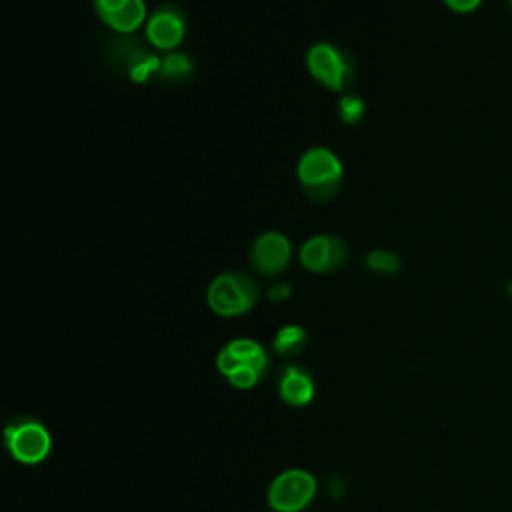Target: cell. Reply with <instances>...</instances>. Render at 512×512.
<instances>
[{
	"label": "cell",
	"instance_id": "obj_1",
	"mask_svg": "<svg viewBox=\"0 0 512 512\" xmlns=\"http://www.w3.org/2000/svg\"><path fill=\"white\" fill-rule=\"evenodd\" d=\"M296 180L306 198L324 204L338 196L344 184V164L334 150L312 146L298 158Z\"/></svg>",
	"mask_w": 512,
	"mask_h": 512
},
{
	"label": "cell",
	"instance_id": "obj_2",
	"mask_svg": "<svg viewBox=\"0 0 512 512\" xmlns=\"http://www.w3.org/2000/svg\"><path fill=\"white\" fill-rule=\"evenodd\" d=\"M260 298L256 280L244 270H228L212 278L206 290L208 308L222 318H236L250 312Z\"/></svg>",
	"mask_w": 512,
	"mask_h": 512
},
{
	"label": "cell",
	"instance_id": "obj_3",
	"mask_svg": "<svg viewBox=\"0 0 512 512\" xmlns=\"http://www.w3.org/2000/svg\"><path fill=\"white\" fill-rule=\"evenodd\" d=\"M308 74L324 88L344 94L356 78L354 58L334 42H314L304 56Z\"/></svg>",
	"mask_w": 512,
	"mask_h": 512
},
{
	"label": "cell",
	"instance_id": "obj_4",
	"mask_svg": "<svg viewBox=\"0 0 512 512\" xmlns=\"http://www.w3.org/2000/svg\"><path fill=\"white\" fill-rule=\"evenodd\" d=\"M4 444L16 462L40 464L50 454L52 436L34 416L18 414L4 426Z\"/></svg>",
	"mask_w": 512,
	"mask_h": 512
},
{
	"label": "cell",
	"instance_id": "obj_5",
	"mask_svg": "<svg viewBox=\"0 0 512 512\" xmlns=\"http://www.w3.org/2000/svg\"><path fill=\"white\" fill-rule=\"evenodd\" d=\"M316 490L318 482L310 472L290 468L272 480L268 488V506L274 512H302L314 500Z\"/></svg>",
	"mask_w": 512,
	"mask_h": 512
},
{
	"label": "cell",
	"instance_id": "obj_6",
	"mask_svg": "<svg viewBox=\"0 0 512 512\" xmlns=\"http://www.w3.org/2000/svg\"><path fill=\"white\" fill-rule=\"evenodd\" d=\"M296 256L304 270L312 274H330L348 264L350 248L336 234H314L300 244Z\"/></svg>",
	"mask_w": 512,
	"mask_h": 512
},
{
	"label": "cell",
	"instance_id": "obj_7",
	"mask_svg": "<svg viewBox=\"0 0 512 512\" xmlns=\"http://www.w3.org/2000/svg\"><path fill=\"white\" fill-rule=\"evenodd\" d=\"M188 32L186 12L178 4L156 6L144 24L146 42L160 52H174L184 42Z\"/></svg>",
	"mask_w": 512,
	"mask_h": 512
},
{
	"label": "cell",
	"instance_id": "obj_8",
	"mask_svg": "<svg viewBox=\"0 0 512 512\" xmlns=\"http://www.w3.org/2000/svg\"><path fill=\"white\" fill-rule=\"evenodd\" d=\"M294 246L292 240L280 230L260 232L248 250L250 268L266 278L280 276L292 262Z\"/></svg>",
	"mask_w": 512,
	"mask_h": 512
},
{
	"label": "cell",
	"instance_id": "obj_9",
	"mask_svg": "<svg viewBox=\"0 0 512 512\" xmlns=\"http://www.w3.org/2000/svg\"><path fill=\"white\" fill-rule=\"evenodd\" d=\"M242 366H250L262 378H266L270 368H272V356H270V352L260 342H256L252 338L230 340L218 352L216 368H218L220 374H224L228 378L232 372H236Z\"/></svg>",
	"mask_w": 512,
	"mask_h": 512
},
{
	"label": "cell",
	"instance_id": "obj_10",
	"mask_svg": "<svg viewBox=\"0 0 512 512\" xmlns=\"http://www.w3.org/2000/svg\"><path fill=\"white\" fill-rule=\"evenodd\" d=\"M94 12L102 24L116 34H134L148 20L146 0H92Z\"/></svg>",
	"mask_w": 512,
	"mask_h": 512
},
{
	"label": "cell",
	"instance_id": "obj_11",
	"mask_svg": "<svg viewBox=\"0 0 512 512\" xmlns=\"http://www.w3.org/2000/svg\"><path fill=\"white\" fill-rule=\"evenodd\" d=\"M314 378L300 364H286L278 374V394L290 406H304L314 398Z\"/></svg>",
	"mask_w": 512,
	"mask_h": 512
},
{
	"label": "cell",
	"instance_id": "obj_12",
	"mask_svg": "<svg viewBox=\"0 0 512 512\" xmlns=\"http://www.w3.org/2000/svg\"><path fill=\"white\" fill-rule=\"evenodd\" d=\"M194 74V60L184 54V52H166L160 60V72H158V80L164 84H184L186 80H190Z\"/></svg>",
	"mask_w": 512,
	"mask_h": 512
},
{
	"label": "cell",
	"instance_id": "obj_13",
	"mask_svg": "<svg viewBox=\"0 0 512 512\" xmlns=\"http://www.w3.org/2000/svg\"><path fill=\"white\" fill-rule=\"evenodd\" d=\"M160 60H162V56H156L154 52H150L146 48L134 46V48L128 50V58H126L128 76L138 84H144L152 78H158Z\"/></svg>",
	"mask_w": 512,
	"mask_h": 512
},
{
	"label": "cell",
	"instance_id": "obj_14",
	"mask_svg": "<svg viewBox=\"0 0 512 512\" xmlns=\"http://www.w3.org/2000/svg\"><path fill=\"white\" fill-rule=\"evenodd\" d=\"M308 346V332L300 324H284L272 340V348L282 358H296Z\"/></svg>",
	"mask_w": 512,
	"mask_h": 512
},
{
	"label": "cell",
	"instance_id": "obj_15",
	"mask_svg": "<svg viewBox=\"0 0 512 512\" xmlns=\"http://www.w3.org/2000/svg\"><path fill=\"white\" fill-rule=\"evenodd\" d=\"M364 266L368 270H372L374 274H396L402 268V260L396 252L386 250V248H372L366 256H364Z\"/></svg>",
	"mask_w": 512,
	"mask_h": 512
},
{
	"label": "cell",
	"instance_id": "obj_16",
	"mask_svg": "<svg viewBox=\"0 0 512 512\" xmlns=\"http://www.w3.org/2000/svg\"><path fill=\"white\" fill-rule=\"evenodd\" d=\"M336 114L342 120V124L356 126L362 122V118L366 114V104L358 94L344 92V94H340V98L336 102Z\"/></svg>",
	"mask_w": 512,
	"mask_h": 512
},
{
	"label": "cell",
	"instance_id": "obj_17",
	"mask_svg": "<svg viewBox=\"0 0 512 512\" xmlns=\"http://www.w3.org/2000/svg\"><path fill=\"white\" fill-rule=\"evenodd\" d=\"M266 296H268L270 302H276V304L284 302V300H288L292 296V286L286 280H276L274 284L268 286Z\"/></svg>",
	"mask_w": 512,
	"mask_h": 512
},
{
	"label": "cell",
	"instance_id": "obj_18",
	"mask_svg": "<svg viewBox=\"0 0 512 512\" xmlns=\"http://www.w3.org/2000/svg\"><path fill=\"white\" fill-rule=\"evenodd\" d=\"M444 6L456 14H470L482 6L484 0H442Z\"/></svg>",
	"mask_w": 512,
	"mask_h": 512
},
{
	"label": "cell",
	"instance_id": "obj_19",
	"mask_svg": "<svg viewBox=\"0 0 512 512\" xmlns=\"http://www.w3.org/2000/svg\"><path fill=\"white\" fill-rule=\"evenodd\" d=\"M344 490H346L344 480L338 478V476H332V478L328 480V484H326V492H328L330 498H342Z\"/></svg>",
	"mask_w": 512,
	"mask_h": 512
},
{
	"label": "cell",
	"instance_id": "obj_20",
	"mask_svg": "<svg viewBox=\"0 0 512 512\" xmlns=\"http://www.w3.org/2000/svg\"><path fill=\"white\" fill-rule=\"evenodd\" d=\"M508 6H510V12H512V0H508Z\"/></svg>",
	"mask_w": 512,
	"mask_h": 512
}]
</instances>
